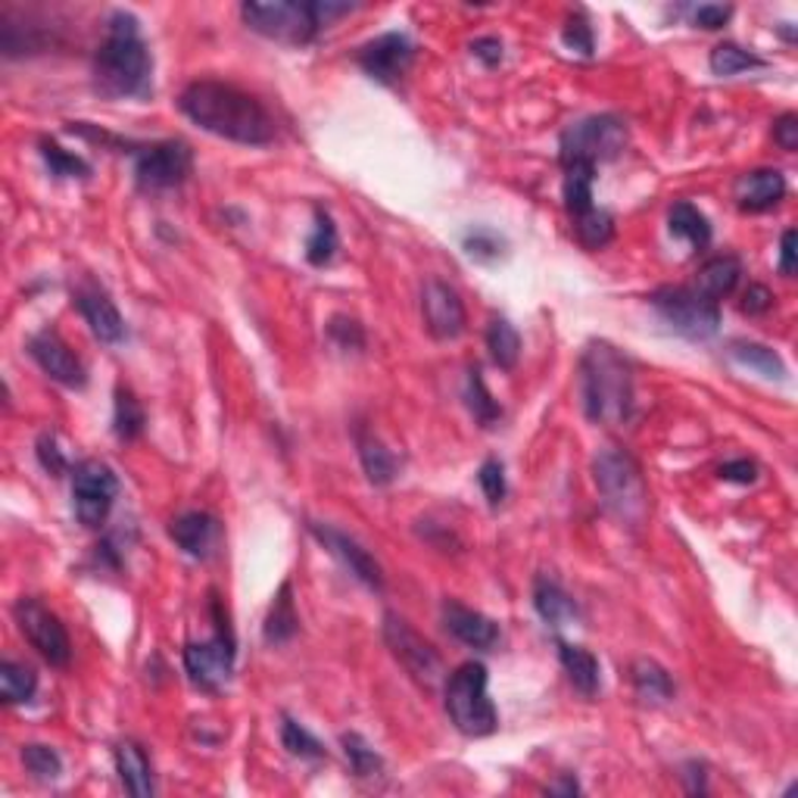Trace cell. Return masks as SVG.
I'll return each mask as SVG.
<instances>
[{
    "label": "cell",
    "mask_w": 798,
    "mask_h": 798,
    "mask_svg": "<svg viewBox=\"0 0 798 798\" xmlns=\"http://www.w3.org/2000/svg\"><path fill=\"white\" fill-rule=\"evenodd\" d=\"M35 689H38V677L28 664H20V661L0 664V696L7 705H23L35 696Z\"/></svg>",
    "instance_id": "836d02e7"
},
{
    "label": "cell",
    "mask_w": 798,
    "mask_h": 798,
    "mask_svg": "<svg viewBox=\"0 0 798 798\" xmlns=\"http://www.w3.org/2000/svg\"><path fill=\"white\" fill-rule=\"evenodd\" d=\"M743 278V263L736 256H714L699 268V278H696V291L711 300V303H721L724 296L736 291Z\"/></svg>",
    "instance_id": "603a6c76"
},
{
    "label": "cell",
    "mask_w": 798,
    "mask_h": 798,
    "mask_svg": "<svg viewBox=\"0 0 798 798\" xmlns=\"http://www.w3.org/2000/svg\"><path fill=\"white\" fill-rule=\"evenodd\" d=\"M119 481L110 465L98 459H85L75 465L73 471V506L75 518L85 528H100L116 503Z\"/></svg>",
    "instance_id": "9c48e42d"
},
{
    "label": "cell",
    "mask_w": 798,
    "mask_h": 798,
    "mask_svg": "<svg viewBox=\"0 0 798 798\" xmlns=\"http://www.w3.org/2000/svg\"><path fill=\"white\" fill-rule=\"evenodd\" d=\"M730 356L739 365H746L751 371H758L761 378H771V381H783L786 378V365L776 356L771 346L764 343H751V340H736L730 343Z\"/></svg>",
    "instance_id": "f546056e"
},
{
    "label": "cell",
    "mask_w": 798,
    "mask_h": 798,
    "mask_svg": "<svg viewBox=\"0 0 798 798\" xmlns=\"http://www.w3.org/2000/svg\"><path fill=\"white\" fill-rule=\"evenodd\" d=\"M194 153L185 141H160V144L141 147L135 156V178L144 191H169L185 185L191 175Z\"/></svg>",
    "instance_id": "8fae6325"
},
{
    "label": "cell",
    "mask_w": 798,
    "mask_h": 798,
    "mask_svg": "<svg viewBox=\"0 0 798 798\" xmlns=\"http://www.w3.org/2000/svg\"><path fill=\"white\" fill-rule=\"evenodd\" d=\"M23 764L35 780H56L63 774V758L50 746H41V743L23 746Z\"/></svg>",
    "instance_id": "b9f144b4"
},
{
    "label": "cell",
    "mask_w": 798,
    "mask_h": 798,
    "mask_svg": "<svg viewBox=\"0 0 798 798\" xmlns=\"http://www.w3.org/2000/svg\"><path fill=\"white\" fill-rule=\"evenodd\" d=\"M421 315H425V328L431 331L434 340H456L465 331V303H461L459 291L440 278L425 281Z\"/></svg>",
    "instance_id": "5bb4252c"
},
{
    "label": "cell",
    "mask_w": 798,
    "mask_h": 798,
    "mask_svg": "<svg viewBox=\"0 0 798 798\" xmlns=\"http://www.w3.org/2000/svg\"><path fill=\"white\" fill-rule=\"evenodd\" d=\"M798 235L789 228L786 235H783V241H780V275H786V278H793L798 268Z\"/></svg>",
    "instance_id": "f5cc1de1"
},
{
    "label": "cell",
    "mask_w": 798,
    "mask_h": 798,
    "mask_svg": "<svg viewBox=\"0 0 798 798\" xmlns=\"http://www.w3.org/2000/svg\"><path fill=\"white\" fill-rule=\"evenodd\" d=\"M628 147V125L624 119L603 113V116H586L565 128L561 135V163H603L615 160Z\"/></svg>",
    "instance_id": "52a82bcc"
},
{
    "label": "cell",
    "mask_w": 798,
    "mask_h": 798,
    "mask_svg": "<svg viewBox=\"0 0 798 798\" xmlns=\"http://www.w3.org/2000/svg\"><path fill=\"white\" fill-rule=\"evenodd\" d=\"M13 615H16V624L23 630L25 639L38 649L45 661H50L53 668L69 664V658H73L69 633L48 605H41L38 599H20Z\"/></svg>",
    "instance_id": "7c38bea8"
},
{
    "label": "cell",
    "mask_w": 798,
    "mask_h": 798,
    "mask_svg": "<svg viewBox=\"0 0 798 798\" xmlns=\"http://www.w3.org/2000/svg\"><path fill=\"white\" fill-rule=\"evenodd\" d=\"M281 743H284V749L291 751L293 758H309V761L325 758V746L315 739L306 726L296 724L293 718H284V721H281Z\"/></svg>",
    "instance_id": "ab89813d"
},
{
    "label": "cell",
    "mask_w": 798,
    "mask_h": 798,
    "mask_svg": "<svg viewBox=\"0 0 798 798\" xmlns=\"http://www.w3.org/2000/svg\"><path fill=\"white\" fill-rule=\"evenodd\" d=\"M169 536L191 558H206L218 546L221 528L210 511H185L172 521Z\"/></svg>",
    "instance_id": "44dd1931"
},
{
    "label": "cell",
    "mask_w": 798,
    "mask_h": 798,
    "mask_svg": "<svg viewBox=\"0 0 798 798\" xmlns=\"http://www.w3.org/2000/svg\"><path fill=\"white\" fill-rule=\"evenodd\" d=\"M461 246H465V253H468L471 259H478V263H493V259L503 256L506 241H503L496 231H490V228H474V231L465 235Z\"/></svg>",
    "instance_id": "7bdbcfd3"
},
{
    "label": "cell",
    "mask_w": 798,
    "mask_h": 798,
    "mask_svg": "<svg viewBox=\"0 0 798 798\" xmlns=\"http://www.w3.org/2000/svg\"><path fill=\"white\" fill-rule=\"evenodd\" d=\"M384 639H388L393 658L409 671L411 677L418 680L421 686H436L446 680V668H443V658L434 646L409 628V621H403L400 615H388L384 618Z\"/></svg>",
    "instance_id": "30bf717a"
},
{
    "label": "cell",
    "mask_w": 798,
    "mask_h": 798,
    "mask_svg": "<svg viewBox=\"0 0 798 798\" xmlns=\"http://www.w3.org/2000/svg\"><path fill=\"white\" fill-rule=\"evenodd\" d=\"M356 446H359V459H363L368 481L375 486L393 484V478H396V459H393V453H390L388 446L375 434H368V431L356 434Z\"/></svg>",
    "instance_id": "4316f807"
},
{
    "label": "cell",
    "mask_w": 798,
    "mask_h": 798,
    "mask_svg": "<svg viewBox=\"0 0 798 798\" xmlns=\"http://www.w3.org/2000/svg\"><path fill=\"white\" fill-rule=\"evenodd\" d=\"M443 624H446V630H449L459 643H465L468 649H481V653H486V649H493V646L499 643V628H496L486 615L474 611V608H465V605L459 603L443 605Z\"/></svg>",
    "instance_id": "ffe728a7"
},
{
    "label": "cell",
    "mask_w": 798,
    "mask_h": 798,
    "mask_svg": "<svg viewBox=\"0 0 798 798\" xmlns=\"http://www.w3.org/2000/svg\"><path fill=\"white\" fill-rule=\"evenodd\" d=\"M75 306L81 318L88 321L91 334L100 340V343H119L125 340V321H122L116 303L100 291V288H81L75 293Z\"/></svg>",
    "instance_id": "d6986e66"
},
{
    "label": "cell",
    "mask_w": 798,
    "mask_h": 798,
    "mask_svg": "<svg viewBox=\"0 0 798 798\" xmlns=\"http://www.w3.org/2000/svg\"><path fill=\"white\" fill-rule=\"evenodd\" d=\"M328 334L338 340L343 350H363V328H359V321H353V318H331V325H328Z\"/></svg>",
    "instance_id": "f6af8a7d"
},
{
    "label": "cell",
    "mask_w": 798,
    "mask_h": 798,
    "mask_svg": "<svg viewBox=\"0 0 798 798\" xmlns=\"http://www.w3.org/2000/svg\"><path fill=\"white\" fill-rule=\"evenodd\" d=\"M471 53L484 63V66H499L503 63V41L499 38H478L471 45Z\"/></svg>",
    "instance_id": "db71d44e"
},
{
    "label": "cell",
    "mask_w": 798,
    "mask_h": 798,
    "mask_svg": "<svg viewBox=\"0 0 798 798\" xmlns=\"http://www.w3.org/2000/svg\"><path fill=\"white\" fill-rule=\"evenodd\" d=\"M98 88L110 98H144L153 81V56L147 50L135 13L116 10L106 20V38L94 53Z\"/></svg>",
    "instance_id": "7a4b0ae2"
},
{
    "label": "cell",
    "mask_w": 798,
    "mask_h": 798,
    "mask_svg": "<svg viewBox=\"0 0 798 798\" xmlns=\"http://www.w3.org/2000/svg\"><path fill=\"white\" fill-rule=\"evenodd\" d=\"M486 350L493 356V363L499 368L511 371L518 365L521 356V334L515 331V325L508 318H493L490 328H486Z\"/></svg>",
    "instance_id": "1f68e13d"
},
{
    "label": "cell",
    "mask_w": 798,
    "mask_h": 798,
    "mask_svg": "<svg viewBox=\"0 0 798 798\" xmlns=\"http://www.w3.org/2000/svg\"><path fill=\"white\" fill-rule=\"evenodd\" d=\"M411 60H415V45L403 31H388L359 50V66L384 85L400 81L411 66Z\"/></svg>",
    "instance_id": "9a60e30c"
},
{
    "label": "cell",
    "mask_w": 798,
    "mask_h": 798,
    "mask_svg": "<svg viewBox=\"0 0 798 798\" xmlns=\"http://www.w3.org/2000/svg\"><path fill=\"white\" fill-rule=\"evenodd\" d=\"M296 628H300V618H296V608H293L291 583H281V590H278V596H275V603H271V608H268L263 636H266V643H271V646H281V643L293 639Z\"/></svg>",
    "instance_id": "f1b7e54d"
},
{
    "label": "cell",
    "mask_w": 798,
    "mask_h": 798,
    "mask_svg": "<svg viewBox=\"0 0 798 798\" xmlns=\"http://www.w3.org/2000/svg\"><path fill=\"white\" fill-rule=\"evenodd\" d=\"M309 531L313 536L331 553V556H338L365 586H371V590H381L384 586V574H381V565L375 561V556L365 549L359 540H353L350 533L338 531V528H331V524H309Z\"/></svg>",
    "instance_id": "e0dca14e"
},
{
    "label": "cell",
    "mask_w": 798,
    "mask_h": 798,
    "mask_svg": "<svg viewBox=\"0 0 798 798\" xmlns=\"http://www.w3.org/2000/svg\"><path fill=\"white\" fill-rule=\"evenodd\" d=\"M41 156H45V163H48L50 175H56V178H88V175H91V166H88L81 156L66 153L63 147L53 144V141H45V144H41Z\"/></svg>",
    "instance_id": "60d3db41"
},
{
    "label": "cell",
    "mask_w": 798,
    "mask_h": 798,
    "mask_svg": "<svg viewBox=\"0 0 798 798\" xmlns=\"http://www.w3.org/2000/svg\"><path fill=\"white\" fill-rule=\"evenodd\" d=\"M581 390L586 418L596 425H621L633 406V371L630 363L605 340H593L583 350Z\"/></svg>",
    "instance_id": "3957f363"
},
{
    "label": "cell",
    "mask_w": 798,
    "mask_h": 798,
    "mask_svg": "<svg viewBox=\"0 0 798 798\" xmlns=\"http://www.w3.org/2000/svg\"><path fill=\"white\" fill-rule=\"evenodd\" d=\"M596 486L605 508L630 528H639L649 515V490L639 465L621 449H603L593 461Z\"/></svg>",
    "instance_id": "5b68a950"
},
{
    "label": "cell",
    "mask_w": 798,
    "mask_h": 798,
    "mask_svg": "<svg viewBox=\"0 0 798 798\" xmlns=\"http://www.w3.org/2000/svg\"><path fill=\"white\" fill-rule=\"evenodd\" d=\"M733 16V7H721V3H701L699 10L693 13V23L714 31V28H724Z\"/></svg>",
    "instance_id": "c3c4849f"
},
{
    "label": "cell",
    "mask_w": 798,
    "mask_h": 798,
    "mask_svg": "<svg viewBox=\"0 0 798 798\" xmlns=\"http://www.w3.org/2000/svg\"><path fill=\"white\" fill-rule=\"evenodd\" d=\"M185 671L194 686L200 689H221L228 680H231V671H235V639L228 628L221 624L218 618V630L213 639L206 643H188L185 646Z\"/></svg>",
    "instance_id": "4fadbf2b"
},
{
    "label": "cell",
    "mask_w": 798,
    "mask_h": 798,
    "mask_svg": "<svg viewBox=\"0 0 798 798\" xmlns=\"http://www.w3.org/2000/svg\"><path fill=\"white\" fill-rule=\"evenodd\" d=\"M116 771H119L122 786L131 793V796L147 798L153 796V771H150V761H147V751L125 739L116 746Z\"/></svg>",
    "instance_id": "cb8c5ba5"
},
{
    "label": "cell",
    "mask_w": 798,
    "mask_h": 798,
    "mask_svg": "<svg viewBox=\"0 0 798 798\" xmlns=\"http://www.w3.org/2000/svg\"><path fill=\"white\" fill-rule=\"evenodd\" d=\"M561 41L571 50L583 53V56H593V31H590V25L583 23V20H571V23L565 25Z\"/></svg>",
    "instance_id": "7dc6e473"
},
{
    "label": "cell",
    "mask_w": 798,
    "mask_h": 798,
    "mask_svg": "<svg viewBox=\"0 0 798 798\" xmlns=\"http://www.w3.org/2000/svg\"><path fill=\"white\" fill-rule=\"evenodd\" d=\"M350 3H296V0H275V3H243V23L253 31L266 35L281 45H309L321 25H331L338 16H346Z\"/></svg>",
    "instance_id": "277c9868"
},
{
    "label": "cell",
    "mask_w": 798,
    "mask_h": 798,
    "mask_svg": "<svg viewBox=\"0 0 798 798\" xmlns=\"http://www.w3.org/2000/svg\"><path fill=\"white\" fill-rule=\"evenodd\" d=\"M774 141L780 144V150L796 153L798 150V116L796 113H783V116L774 122Z\"/></svg>",
    "instance_id": "681fc988"
},
{
    "label": "cell",
    "mask_w": 798,
    "mask_h": 798,
    "mask_svg": "<svg viewBox=\"0 0 798 798\" xmlns=\"http://www.w3.org/2000/svg\"><path fill=\"white\" fill-rule=\"evenodd\" d=\"M468 409H471V415H474L484 428L496 425V421L503 418V406L490 396V390H486L484 378H481L478 368L468 371Z\"/></svg>",
    "instance_id": "74e56055"
},
{
    "label": "cell",
    "mask_w": 798,
    "mask_h": 798,
    "mask_svg": "<svg viewBox=\"0 0 798 798\" xmlns=\"http://www.w3.org/2000/svg\"><path fill=\"white\" fill-rule=\"evenodd\" d=\"M736 206L743 213H768L786 197V178L776 169H755L736 178L733 185Z\"/></svg>",
    "instance_id": "ac0fdd59"
},
{
    "label": "cell",
    "mask_w": 798,
    "mask_h": 798,
    "mask_svg": "<svg viewBox=\"0 0 798 798\" xmlns=\"http://www.w3.org/2000/svg\"><path fill=\"white\" fill-rule=\"evenodd\" d=\"M28 353H31L35 363L41 365V371L50 375L56 384H63V388H85V381H88L85 365H81V359L66 346V340L60 338L56 331H38L35 338L28 340Z\"/></svg>",
    "instance_id": "2e32d148"
},
{
    "label": "cell",
    "mask_w": 798,
    "mask_h": 798,
    "mask_svg": "<svg viewBox=\"0 0 798 798\" xmlns=\"http://www.w3.org/2000/svg\"><path fill=\"white\" fill-rule=\"evenodd\" d=\"M630 680L643 701H668L674 696V680L653 658H636L630 668Z\"/></svg>",
    "instance_id": "484cf974"
},
{
    "label": "cell",
    "mask_w": 798,
    "mask_h": 798,
    "mask_svg": "<svg viewBox=\"0 0 798 798\" xmlns=\"http://www.w3.org/2000/svg\"><path fill=\"white\" fill-rule=\"evenodd\" d=\"M771 306H774V293L764 284H749V291L743 293V303H739V309L746 315H764Z\"/></svg>",
    "instance_id": "f907efd6"
},
{
    "label": "cell",
    "mask_w": 798,
    "mask_h": 798,
    "mask_svg": "<svg viewBox=\"0 0 798 798\" xmlns=\"http://www.w3.org/2000/svg\"><path fill=\"white\" fill-rule=\"evenodd\" d=\"M478 484H481V490H484L486 503H490V506H499L508 493L506 468H503V461L486 459L484 465H481V471H478Z\"/></svg>",
    "instance_id": "ee69618b"
},
{
    "label": "cell",
    "mask_w": 798,
    "mask_h": 798,
    "mask_svg": "<svg viewBox=\"0 0 798 798\" xmlns=\"http://www.w3.org/2000/svg\"><path fill=\"white\" fill-rule=\"evenodd\" d=\"M178 106L203 131L225 141L243 147H263L275 141V122L266 106L235 85H225L216 78L191 81L181 91Z\"/></svg>",
    "instance_id": "6da1fadb"
},
{
    "label": "cell",
    "mask_w": 798,
    "mask_h": 798,
    "mask_svg": "<svg viewBox=\"0 0 798 798\" xmlns=\"http://www.w3.org/2000/svg\"><path fill=\"white\" fill-rule=\"evenodd\" d=\"M655 313L661 315L677 334L689 340H708L721 328L718 303L705 300L696 288H658L649 296Z\"/></svg>",
    "instance_id": "ba28073f"
},
{
    "label": "cell",
    "mask_w": 798,
    "mask_h": 798,
    "mask_svg": "<svg viewBox=\"0 0 798 798\" xmlns=\"http://www.w3.org/2000/svg\"><path fill=\"white\" fill-rule=\"evenodd\" d=\"M668 228H671L674 238L689 241L696 250H705V246L711 243V225H708V218H705V213L696 210L693 203H686V200H677V203L671 206V213H668Z\"/></svg>",
    "instance_id": "83f0119b"
},
{
    "label": "cell",
    "mask_w": 798,
    "mask_h": 798,
    "mask_svg": "<svg viewBox=\"0 0 798 798\" xmlns=\"http://www.w3.org/2000/svg\"><path fill=\"white\" fill-rule=\"evenodd\" d=\"M338 253V228H334V218L328 216L325 210H315V228L306 241V259L313 266H328Z\"/></svg>",
    "instance_id": "e575fe53"
},
{
    "label": "cell",
    "mask_w": 798,
    "mask_h": 798,
    "mask_svg": "<svg viewBox=\"0 0 798 798\" xmlns=\"http://www.w3.org/2000/svg\"><path fill=\"white\" fill-rule=\"evenodd\" d=\"M147 415L141 400L131 393L128 388L116 390V409H113V428H116V436L119 440H138L144 434Z\"/></svg>",
    "instance_id": "d6a6232c"
},
{
    "label": "cell",
    "mask_w": 798,
    "mask_h": 798,
    "mask_svg": "<svg viewBox=\"0 0 798 798\" xmlns=\"http://www.w3.org/2000/svg\"><path fill=\"white\" fill-rule=\"evenodd\" d=\"M533 608L553 628H565V624L578 621V615H581L578 603L549 578H536V583H533Z\"/></svg>",
    "instance_id": "7402d4cb"
},
{
    "label": "cell",
    "mask_w": 798,
    "mask_h": 798,
    "mask_svg": "<svg viewBox=\"0 0 798 798\" xmlns=\"http://www.w3.org/2000/svg\"><path fill=\"white\" fill-rule=\"evenodd\" d=\"M549 793H553V796H578V793H581V786H578V780H571V776H565L561 783H556V786H549Z\"/></svg>",
    "instance_id": "11a10c76"
},
{
    "label": "cell",
    "mask_w": 798,
    "mask_h": 798,
    "mask_svg": "<svg viewBox=\"0 0 798 798\" xmlns=\"http://www.w3.org/2000/svg\"><path fill=\"white\" fill-rule=\"evenodd\" d=\"M574 235L586 250H603L605 243L615 238V218L605 210H590L583 216H574Z\"/></svg>",
    "instance_id": "8d00e7d4"
},
{
    "label": "cell",
    "mask_w": 798,
    "mask_h": 798,
    "mask_svg": "<svg viewBox=\"0 0 798 798\" xmlns=\"http://www.w3.org/2000/svg\"><path fill=\"white\" fill-rule=\"evenodd\" d=\"M343 751L350 758V768L356 776H378L384 771V758L365 743L359 733H343Z\"/></svg>",
    "instance_id": "f35d334b"
},
{
    "label": "cell",
    "mask_w": 798,
    "mask_h": 798,
    "mask_svg": "<svg viewBox=\"0 0 798 798\" xmlns=\"http://www.w3.org/2000/svg\"><path fill=\"white\" fill-rule=\"evenodd\" d=\"M38 461L45 465V471H50L53 478H60V474L66 471V456H63V449L56 446V436L53 434L38 436Z\"/></svg>",
    "instance_id": "bcb514c9"
},
{
    "label": "cell",
    "mask_w": 798,
    "mask_h": 798,
    "mask_svg": "<svg viewBox=\"0 0 798 798\" xmlns=\"http://www.w3.org/2000/svg\"><path fill=\"white\" fill-rule=\"evenodd\" d=\"M593 181H596V166L590 163L565 166V206L571 216H583L593 210Z\"/></svg>",
    "instance_id": "4dcf8cb0"
},
{
    "label": "cell",
    "mask_w": 798,
    "mask_h": 798,
    "mask_svg": "<svg viewBox=\"0 0 798 798\" xmlns=\"http://www.w3.org/2000/svg\"><path fill=\"white\" fill-rule=\"evenodd\" d=\"M718 474H721L724 481H730V484H755V481H758V465L749 459L726 461V465H721Z\"/></svg>",
    "instance_id": "816d5d0a"
},
{
    "label": "cell",
    "mask_w": 798,
    "mask_h": 798,
    "mask_svg": "<svg viewBox=\"0 0 798 798\" xmlns=\"http://www.w3.org/2000/svg\"><path fill=\"white\" fill-rule=\"evenodd\" d=\"M558 658L568 680L574 683V689L583 696H596L599 693V661L596 655L583 646H571V643H558Z\"/></svg>",
    "instance_id": "d4e9b609"
},
{
    "label": "cell",
    "mask_w": 798,
    "mask_h": 798,
    "mask_svg": "<svg viewBox=\"0 0 798 798\" xmlns=\"http://www.w3.org/2000/svg\"><path fill=\"white\" fill-rule=\"evenodd\" d=\"M708 66H711L714 75L730 78V75L749 73V69H764V60L749 53V50H743L739 45H718L708 56Z\"/></svg>",
    "instance_id": "d590c367"
},
{
    "label": "cell",
    "mask_w": 798,
    "mask_h": 798,
    "mask_svg": "<svg viewBox=\"0 0 798 798\" xmlns=\"http://www.w3.org/2000/svg\"><path fill=\"white\" fill-rule=\"evenodd\" d=\"M446 714L465 736H490L499 726L496 705L486 693V668L481 661H465L446 677Z\"/></svg>",
    "instance_id": "8992f818"
}]
</instances>
